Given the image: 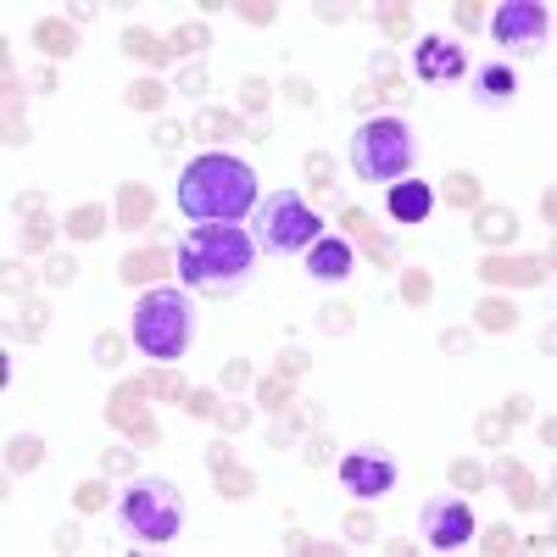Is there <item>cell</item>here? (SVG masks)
Listing matches in <instances>:
<instances>
[{
  "label": "cell",
  "mask_w": 557,
  "mask_h": 557,
  "mask_svg": "<svg viewBox=\"0 0 557 557\" xmlns=\"http://www.w3.org/2000/svg\"><path fill=\"white\" fill-rule=\"evenodd\" d=\"M257 273V240L240 223H196L178 246V278L201 296H235Z\"/></svg>",
  "instance_id": "6da1fadb"
},
{
  "label": "cell",
  "mask_w": 557,
  "mask_h": 557,
  "mask_svg": "<svg viewBox=\"0 0 557 557\" xmlns=\"http://www.w3.org/2000/svg\"><path fill=\"white\" fill-rule=\"evenodd\" d=\"M178 207L190 223H240L257 207V173L228 151H207L184 168Z\"/></svg>",
  "instance_id": "7a4b0ae2"
},
{
  "label": "cell",
  "mask_w": 557,
  "mask_h": 557,
  "mask_svg": "<svg viewBox=\"0 0 557 557\" xmlns=\"http://www.w3.org/2000/svg\"><path fill=\"white\" fill-rule=\"evenodd\" d=\"M190 301H184V290L173 285H157L134 301V346L157 357V362H178L184 351H190Z\"/></svg>",
  "instance_id": "3957f363"
},
{
  "label": "cell",
  "mask_w": 557,
  "mask_h": 557,
  "mask_svg": "<svg viewBox=\"0 0 557 557\" xmlns=\"http://www.w3.org/2000/svg\"><path fill=\"white\" fill-rule=\"evenodd\" d=\"M418 157V139L401 117H368L357 134H351V168L362 184H396L407 178Z\"/></svg>",
  "instance_id": "277c9868"
},
{
  "label": "cell",
  "mask_w": 557,
  "mask_h": 557,
  "mask_svg": "<svg viewBox=\"0 0 557 557\" xmlns=\"http://www.w3.org/2000/svg\"><path fill=\"white\" fill-rule=\"evenodd\" d=\"M117 524L128 541H146V546H162L184 530V502H178V485L168 480H134L117 502Z\"/></svg>",
  "instance_id": "5b68a950"
},
{
  "label": "cell",
  "mask_w": 557,
  "mask_h": 557,
  "mask_svg": "<svg viewBox=\"0 0 557 557\" xmlns=\"http://www.w3.org/2000/svg\"><path fill=\"white\" fill-rule=\"evenodd\" d=\"M318 235H323V223H318V212H312L296 190H278V196L257 201V228H251L257 251H273V257H301Z\"/></svg>",
  "instance_id": "8992f818"
},
{
  "label": "cell",
  "mask_w": 557,
  "mask_h": 557,
  "mask_svg": "<svg viewBox=\"0 0 557 557\" xmlns=\"http://www.w3.org/2000/svg\"><path fill=\"white\" fill-rule=\"evenodd\" d=\"M469 535H474V507L457 496H441L418 513V541L430 552H457V546H469Z\"/></svg>",
  "instance_id": "52a82bcc"
},
{
  "label": "cell",
  "mask_w": 557,
  "mask_h": 557,
  "mask_svg": "<svg viewBox=\"0 0 557 557\" xmlns=\"http://www.w3.org/2000/svg\"><path fill=\"white\" fill-rule=\"evenodd\" d=\"M341 485H346V496H357V502L385 496V491L396 485V457H391L385 446H357V451H346V457H341Z\"/></svg>",
  "instance_id": "ba28073f"
},
{
  "label": "cell",
  "mask_w": 557,
  "mask_h": 557,
  "mask_svg": "<svg viewBox=\"0 0 557 557\" xmlns=\"http://www.w3.org/2000/svg\"><path fill=\"white\" fill-rule=\"evenodd\" d=\"M546 23H552V12L541 0H502L491 17V34H496V45H535L546 34Z\"/></svg>",
  "instance_id": "9c48e42d"
},
{
  "label": "cell",
  "mask_w": 557,
  "mask_h": 557,
  "mask_svg": "<svg viewBox=\"0 0 557 557\" xmlns=\"http://www.w3.org/2000/svg\"><path fill=\"white\" fill-rule=\"evenodd\" d=\"M462 67V45L457 39H446V34H424L418 39V57H412V73L418 78H430V84H441V78H457Z\"/></svg>",
  "instance_id": "30bf717a"
},
{
  "label": "cell",
  "mask_w": 557,
  "mask_h": 557,
  "mask_svg": "<svg viewBox=\"0 0 557 557\" xmlns=\"http://www.w3.org/2000/svg\"><path fill=\"white\" fill-rule=\"evenodd\" d=\"M385 207H391L396 223H424L430 207H435V190H430L424 178H396V184H391V196H385Z\"/></svg>",
  "instance_id": "8fae6325"
},
{
  "label": "cell",
  "mask_w": 557,
  "mask_h": 557,
  "mask_svg": "<svg viewBox=\"0 0 557 557\" xmlns=\"http://www.w3.org/2000/svg\"><path fill=\"white\" fill-rule=\"evenodd\" d=\"M301 257H307V273H312V278H330V285L351 273V246L335 240V235H318Z\"/></svg>",
  "instance_id": "7c38bea8"
},
{
  "label": "cell",
  "mask_w": 557,
  "mask_h": 557,
  "mask_svg": "<svg viewBox=\"0 0 557 557\" xmlns=\"http://www.w3.org/2000/svg\"><path fill=\"white\" fill-rule=\"evenodd\" d=\"M513 89H519V78H513V67H502V62H491V67L474 73V101H480V107L513 101Z\"/></svg>",
  "instance_id": "4fadbf2b"
},
{
  "label": "cell",
  "mask_w": 557,
  "mask_h": 557,
  "mask_svg": "<svg viewBox=\"0 0 557 557\" xmlns=\"http://www.w3.org/2000/svg\"><path fill=\"white\" fill-rule=\"evenodd\" d=\"M480 240H491V246L513 240V212H480Z\"/></svg>",
  "instance_id": "5bb4252c"
},
{
  "label": "cell",
  "mask_w": 557,
  "mask_h": 557,
  "mask_svg": "<svg viewBox=\"0 0 557 557\" xmlns=\"http://www.w3.org/2000/svg\"><path fill=\"white\" fill-rule=\"evenodd\" d=\"M485 278H513V285H535L541 278V262H485Z\"/></svg>",
  "instance_id": "9a60e30c"
},
{
  "label": "cell",
  "mask_w": 557,
  "mask_h": 557,
  "mask_svg": "<svg viewBox=\"0 0 557 557\" xmlns=\"http://www.w3.org/2000/svg\"><path fill=\"white\" fill-rule=\"evenodd\" d=\"M441 190H446V196H451L457 207H474V201H480V190H474V178H462V173H451V178L441 184Z\"/></svg>",
  "instance_id": "2e32d148"
},
{
  "label": "cell",
  "mask_w": 557,
  "mask_h": 557,
  "mask_svg": "<svg viewBox=\"0 0 557 557\" xmlns=\"http://www.w3.org/2000/svg\"><path fill=\"white\" fill-rule=\"evenodd\" d=\"M146 212H151V196L139 190V184H128V190H123V218H128V223H139Z\"/></svg>",
  "instance_id": "e0dca14e"
},
{
  "label": "cell",
  "mask_w": 557,
  "mask_h": 557,
  "mask_svg": "<svg viewBox=\"0 0 557 557\" xmlns=\"http://www.w3.org/2000/svg\"><path fill=\"white\" fill-rule=\"evenodd\" d=\"M39 45H45V51H73V34L57 28V23H39Z\"/></svg>",
  "instance_id": "ac0fdd59"
},
{
  "label": "cell",
  "mask_w": 557,
  "mask_h": 557,
  "mask_svg": "<svg viewBox=\"0 0 557 557\" xmlns=\"http://www.w3.org/2000/svg\"><path fill=\"white\" fill-rule=\"evenodd\" d=\"M485 330H513V307H480Z\"/></svg>",
  "instance_id": "d6986e66"
},
{
  "label": "cell",
  "mask_w": 557,
  "mask_h": 557,
  "mask_svg": "<svg viewBox=\"0 0 557 557\" xmlns=\"http://www.w3.org/2000/svg\"><path fill=\"white\" fill-rule=\"evenodd\" d=\"M401 290H407V301H424V296H430V285H424V273H407V285H401Z\"/></svg>",
  "instance_id": "ffe728a7"
},
{
  "label": "cell",
  "mask_w": 557,
  "mask_h": 557,
  "mask_svg": "<svg viewBox=\"0 0 557 557\" xmlns=\"http://www.w3.org/2000/svg\"><path fill=\"white\" fill-rule=\"evenodd\" d=\"M134 107H162V89H146V84H139V89H134Z\"/></svg>",
  "instance_id": "44dd1931"
},
{
  "label": "cell",
  "mask_w": 557,
  "mask_h": 557,
  "mask_svg": "<svg viewBox=\"0 0 557 557\" xmlns=\"http://www.w3.org/2000/svg\"><path fill=\"white\" fill-rule=\"evenodd\" d=\"M34 451H39L34 441H17V457L12 462H17V469H34Z\"/></svg>",
  "instance_id": "7402d4cb"
},
{
  "label": "cell",
  "mask_w": 557,
  "mask_h": 557,
  "mask_svg": "<svg viewBox=\"0 0 557 557\" xmlns=\"http://www.w3.org/2000/svg\"><path fill=\"white\" fill-rule=\"evenodd\" d=\"M507 546H513V535H507V530H491L485 535V552H507Z\"/></svg>",
  "instance_id": "603a6c76"
}]
</instances>
